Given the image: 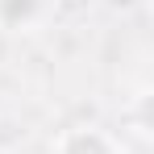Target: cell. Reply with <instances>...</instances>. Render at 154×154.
Returning <instances> with one entry per match:
<instances>
[{"instance_id":"cell-1","label":"cell","mask_w":154,"mask_h":154,"mask_svg":"<svg viewBox=\"0 0 154 154\" xmlns=\"http://www.w3.org/2000/svg\"><path fill=\"white\" fill-rule=\"evenodd\" d=\"M58 154H112V142L96 129H67L58 137Z\"/></svg>"},{"instance_id":"cell-2","label":"cell","mask_w":154,"mask_h":154,"mask_svg":"<svg viewBox=\"0 0 154 154\" xmlns=\"http://www.w3.org/2000/svg\"><path fill=\"white\" fill-rule=\"evenodd\" d=\"M38 0H0V25H21L33 17Z\"/></svg>"}]
</instances>
